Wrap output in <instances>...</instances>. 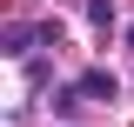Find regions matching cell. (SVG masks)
I'll return each mask as SVG.
<instances>
[{
	"mask_svg": "<svg viewBox=\"0 0 134 127\" xmlns=\"http://www.w3.org/2000/svg\"><path fill=\"white\" fill-rule=\"evenodd\" d=\"M81 94H94V100H114V74H81Z\"/></svg>",
	"mask_w": 134,
	"mask_h": 127,
	"instance_id": "6da1fadb",
	"label": "cell"
},
{
	"mask_svg": "<svg viewBox=\"0 0 134 127\" xmlns=\"http://www.w3.org/2000/svg\"><path fill=\"white\" fill-rule=\"evenodd\" d=\"M127 47H134V27H127Z\"/></svg>",
	"mask_w": 134,
	"mask_h": 127,
	"instance_id": "7a4b0ae2",
	"label": "cell"
}]
</instances>
